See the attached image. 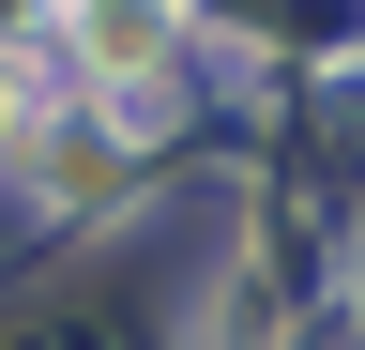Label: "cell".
<instances>
[{
  "mask_svg": "<svg viewBox=\"0 0 365 350\" xmlns=\"http://www.w3.org/2000/svg\"><path fill=\"white\" fill-rule=\"evenodd\" d=\"M16 138H31V76L0 61V153H16Z\"/></svg>",
  "mask_w": 365,
  "mask_h": 350,
  "instance_id": "6da1fadb",
  "label": "cell"
}]
</instances>
